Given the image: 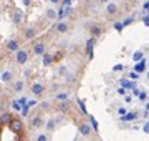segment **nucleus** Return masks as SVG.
<instances>
[{
    "mask_svg": "<svg viewBox=\"0 0 149 141\" xmlns=\"http://www.w3.org/2000/svg\"><path fill=\"white\" fill-rule=\"evenodd\" d=\"M18 101H20V105H22V106H23V105H27V98H25V96H23V98H20Z\"/></svg>",
    "mask_w": 149,
    "mask_h": 141,
    "instance_id": "nucleus-39",
    "label": "nucleus"
},
{
    "mask_svg": "<svg viewBox=\"0 0 149 141\" xmlns=\"http://www.w3.org/2000/svg\"><path fill=\"white\" fill-rule=\"evenodd\" d=\"M89 30H91V35H93L95 38H98L99 35L103 33V30H101V27H98V25H93V27L89 28Z\"/></svg>",
    "mask_w": 149,
    "mask_h": 141,
    "instance_id": "nucleus-10",
    "label": "nucleus"
},
{
    "mask_svg": "<svg viewBox=\"0 0 149 141\" xmlns=\"http://www.w3.org/2000/svg\"><path fill=\"white\" fill-rule=\"evenodd\" d=\"M51 3H58V2H61V0H50Z\"/></svg>",
    "mask_w": 149,
    "mask_h": 141,
    "instance_id": "nucleus-42",
    "label": "nucleus"
},
{
    "mask_svg": "<svg viewBox=\"0 0 149 141\" xmlns=\"http://www.w3.org/2000/svg\"><path fill=\"white\" fill-rule=\"evenodd\" d=\"M142 58H144V53H142V52H136V53L133 55V60H134V62H141Z\"/></svg>",
    "mask_w": 149,
    "mask_h": 141,
    "instance_id": "nucleus-19",
    "label": "nucleus"
},
{
    "mask_svg": "<svg viewBox=\"0 0 149 141\" xmlns=\"http://www.w3.org/2000/svg\"><path fill=\"white\" fill-rule=\"evenodd\" d=\"M121 86H124V88H128V90H134L136 86L133 81H129V80H121Z\"/></svg>",
    "mask_w": 149,
    "mask_h": 141,
    "instance_id": "nucleus-15",
    "label": "nucleus"
},
{
    "mask_svg": "<svg viewBox=\"0 0 149 141\" xmlns=\"http://www.w3.org/2000/svg\"><path fill=\"white\" fill-rule=\"evenodd\" d=\"M78 103H79V108H81V111L86 115V108H85V101L83 100H78Z\"/></svg>",
    "mask_w": 149,
    "mask_h": 141,
    "instance_id": "nucleus-31",
    "label": "nucleus"
},
{
    "mask_svg": "<svg viewBox=\"0 0 149 141\" xmlns=\"http://www.w3.org/2000/svg\"><path fill=\"white\" fill-rule=\"evenodd\" d=\"M55 126H56L55 120H48V123H47V130H48V131H53V130H55Z\"/></svg>",
    "mask_w": 149,
    "mask_h": 141,
    "instance_id": "nucleus-21",
    "label": "nucleus"
},
{
    "mask_svg": "<svg viewBox=\"0 0 149 141\" xmlns=\"http://www.w3.org/2000/svg\"><path fill=\"white\" fill-rule=\"evenodd\" d=\"M2 80H3V81H10V80H12V73H10V71H5V73L2 75Z\"/></svg>",
    "mask_w": 149,
    "mask_h": 141,
    "instance_id": "nucleus-26",
    "label": "nucleus"
},
{
    "mask_svg": "<svg viewBox=\"0 0 149 141\" xmlns=\"http://www.w3.org/2000/svg\"><path fill=\"white\" fill-rule=\"evenodd\" d=\"M28 111H30L28 103H27V105H23V106H22V116H27V115H28Z\"/></svg>",
    "mask_w": 149,
    "mask_h": 141,
    "instance_id": "nucleus-23",
    "label": "nucleus"
},
{
    "mask_svg": "<svg viewBox=\"0 0 149 141\" xmlns=\"http://www.w3.org/2000/svg\"><path fill=\"white\" fill-rule=\"evenodd\" d=\"M142 22H144L146 27H149V15H144V17H142Z\"/></svg>",
    "mask_w": 149,
    "mask_h": 141,
    "instance_id": "nucleus-33",
    "label": "nucleus"
},
{
    "mask_svg": "<svg viewBox=\"0 0 149 141\" xmlns=\"http://www.w3.org/2000/svg\"><path fill=\"white\" fill-rule=\"evenodd\" d=\"M113 70H114V71H121V70H123V65H114Z\"/></svg>",
    "mask_w": 149,
    "mask_h": 141,
    "instance_id": "nucleus-37",
    "label": "nucleus"
},
{
    "mask_svg": "<svg viewBox=\"0 0 149 141\" xmlns=\"http://www.w3.org/2000/svg\"><path fill=\"white\" fill-rule=\"evenodd\" d=\"M118 113L121 115V116H124V115H126V108H119V110H118Z\"/></svg>",
    "mask_w": 149,
    "mask_h": 141,
    "instance_id": "nucleus-36",
    "label": "nucleus"
},
{
    "mask_svg": "<svg viewBox=\"0 0 149 141\" xmlns=\"http://www.w3.org/2000/svg\"><path fill=\"white\" fill-rule=\"evenodd\" d=\"M95 43H96V38L95 37H91L88 42H86V55H88L89 60L93 58V47H95Z\"/></svg>",
    "mask_w": 149,
    "mask_h": 141,
    "instance_id": "nucleus-3",
    "label": "nucleus"
},
{
    "mask_svg": "<svg viewBox=\"0 0 149 141\" xmlns=\"http://www.w3.org/2000/svg\"><path fill=\"white\" fill-rule=\"evenodd\" d=\"M106 12H108L109 15H114V13L118 12V7H116V3H114V2H109L108 7H106Z\"/></svg>",
    "mask_w": 149,
    "mask_h": 141,
    "instance_id": "nucleus-9",
    "label": "nucleus"
},
{
    "mask_svg": "<svg viewBox=\"0 0 149 141\" xmlns=\"http://www.w3.org/2000/svg\"><path fill=\"white\" fill-rule=\"evenodd\" d=\"M23 90V81H15V85H13V91H22Z\"/></svg>",
    "mask_w": 149,
    "mask_h": 141,
    "instance_id": "nucleus-17",
    "label": "nucleus"
},
{
    "mask_svg": "<svg viewBox=\"0 0 149 141\" xmlns=\"http://www.w3.org/2000/svg\"><path fill=\"white\" fill-rule=\"evenodd\" d=\"M123 27H124V25H123V22H116V23H114V28H116L118 32H123Z\"/></svg>",
    "mask_w": 149,
    "mask_h": 141,
    "instance_id": "nucleus-30",
    "label": "nucleus"
},
{
    "mask_svg": "<svg viewBox=\"0 0 149 141\" xmlns=\"http://www.w3.org/2000/svg\"><path fill=\"white\" fill-rule=\"evenodd\" d=\"M10 131L13 133H22L23 131V121L18 120V118H12V121H10Z\"/></svg>",
    "mask_w": 149,
    "mask_h": 141,
    "instance_id": "nucleus-1",
    "label": "nucleus"
},
{
    "mask_svg": "<svg viewBox=\"0 0 149 141\" xmlns=\"http://www.w3.org/2000/svg\"><path fill=\"white\" fill-rule=\"evenodd\" d=\"M99 2H101V3H108L109 0H99Z\"/></svg>",
    "mask_w": 149,
    "mask_h": 141,
    "instance_id": "nucleus-44",
    "label": "nucleus"
},
{
    "mask_svg": "<svg viewBox=\"0 0 149 141\" xmlns=\"http://www.w3.org/2000/svg\"><path fill=\"white\" fill-rule=\"evenodd\" d=\"M13 22H15V23H20V22H22V13H20V12H15V15H13Z\"/></svg>",
    "mask_w": 149,
    "mask_h": 141,
    "instance_id": "nucleus-25",
    "label": "nucleus"
},
{
    "mask_svg": "<svg viewBox=\"0 0 149 141\" xmlns=\"http://www.w3.org/2000/svg\"><path fill=\"white\" fill-rule=\"evenodd\" d=\"M138 98L141 100V101H146V98H148V96H146V93L142 91V93H139V95H138Z\"/></svg>",
    "mask_w": 149,
    "mask_h": 141,
    "instance_id": "nucleus-32",
    "label": "nucleus"
},
{
    "mask_svg": "<svg viewBox=\"0 0 149 141\" xmlns=\"http://www.w3.org/2000/svg\"><path fill=\"white\" fill-rule=\"evenodd\" d=\"M35 35H37V32H35V28H28V30L25 32V37H27V38H33V37H35Z\"/></svg>",
    "mask_w": 149,
    "mask_h": 141,
    "instance_id": "nucleus-20",
    "label": "nucleus"
},
{
    "mask_svg": "<svg viewBox=\"0 0 149 141\" xmlns=\"http://www.w3.org/2000/svg\"><path fill=\"white\" fill-rule=\"evenodd\" d=\"M33 53H35V55H43V53H45V45H43V43L33 45Z\"/></svg>",
    "mask_w": 149,
    "mask_h": 141,
    "instance_id": "nucleus-6",
    "label": "nucleus"
},
{
    "mask_svg": "<svg viewBox=\"0 0 149 141\" xmlns=\"http://www.w3.org/2000/svg\"><path fill=\"white\" fill-rule=\"evenodd\" d=\"M43 90H45V88H43V85L41 83H33L32 85V93L35 95V96H40V95L43 93Z\"/></svg>",
    "mask_w": 149,
    "mask_h": 141,
    "instance_id": "nucleus-4",
    "label": "nucleus"
},
{
    "mask_svg": "<svg viewBox=\"0 0 149 141\" xmlns=\"http://www.w3.org/2000/svg\"><path fill=\"white\" fill-rule=\"evenodd\" d=\"M32 126H33V128H40V126H43V120H41L40 116H35V118L32 120Z\"/></svg>",
    "mask_w": 149,
    "mask_h": 141,
    "instance_id": "nucleus-12",
    "label": "nucleus"
},
{
    "mask_svg": "<svg viewBox=\"0 0 149 141\" xmlns=\"http://www.w3.org/2000/svg\"><path fill=\"white\" fill-rule=\"evenodd\" d=\"M10 121H12V115H9V113L0 116V124H10Z\"/></svg>",
    "mask_w": 149,
    "mask_h": 141,
    "instance_id": "nucleus-11",
    "label": "nucleus"
},
{
    "mask_svg": "<svg viewBox=\"0 0 149 141\" xmlns=\"http://www.w3.org/2000/svg\"><path fill=\"white\" fill-rule=\"evenodd\" d=\"M37 141H48V134H45V133H40L38 136H37Z\"/></svg>",
    "mask_w": 149,
    "mask_h": 141,
    "instance_id": "nucleus-24",
    "label": "nucleus"
},
{
    "mask_svg": "<svg viewBox=\"0 0 149 141\" xmlns=\"http://www.w3.org/2000/svg\"><path fill=\"white\" fill-rule=\"evenodd\" d=\"M13 110H15V111H22V105H20V101H13Z\"/></svg>",
    "mask_w": 149,
    "mask_h": 141,
    "instance_id": "nucleus-29",
    "label": "nucleus"
},
{
    "mask_svg": "<svg viewBox=\"0 0 149 141\" xmlns=\"http://www.w3.org/2000/svg\"><path fill=\"white\" fill-rule=\"evenodd\" d=\"M15 60H17L18 65H23V63H27V60H28V53H27L25 50H18V52L15 53Z\"/></svg>",
    "mask_w": 149,
    "mask_h": 141,
    "instance_id": "nucleus-2",
    "label": "nucleus"
},
{
    "mask_svg": "<svg viewBox=\"0 0 149 141\" xmlns=\"http://www.w3.org/2000/svg\"><path fill=\"white\" fill-rule=\"evenodd\" d=\"M56 100H58V101H66V100H68V93H65V91L58 93L56 95Z\"/></svg>",
    "mask_w": 149,
    "mask_h": 141,
    "instance_id": "nucleus-18",
    "label": "nucleus"
},
{
    "mask_svg": "<svg viewBox=\"0 0 149 141\" xmlns=\"http://www.w3.org/2000/svg\"><path fill=\"white\" fill-rule=\"evenodd\" d=\"M7 48H9L10 52H18V42L17 40H10L9 43H7Z\"/></svg>",
    "mask_w": 149,
    "mask_h": 141,
    "instance_id": "nucleus-8",
    "label": "nucleus"
},
{
    "mask_svg": "<svg viewBox=\"0 0 149 141\" xmlns=\"http://www.w3.org/2000/svg\"><path fill=\"white\" fill-rule=\"evenodd\" d=\"M79 133H81L83 136H89V134H91V126H88L86 123L79 124Z\"/></svg>",
    "mask_w": 149,
    "mask_h": 141,
    "instance_id": "nucleus-5",
    "label": "nucleus"
},
{
    "mask_svg": "<svg viewBox=\"0 0 149 141\" xmlns=\"http://www.w3.org/2000/svg\"><path fill=\"white\" fill-rule=\"evenodd\" d=\"M23 3H25V5H30V0H23Z\"/></svg>",
    "mask_w": 149,
    "mask_h": 141,
    "instance_id": "nucleus-43",
    "label": "nucleus"
},
{
    "mask_svg": "<svg viewBox=\"0 0 149 141\" xmlns=\"http://www.w3.org/2000/svg\"><path fill=\"white\" fill-rule=\"evenodd\" d=\"M89 123H91V128H93L95 131H98V121H96L93 116H89Z\"/></svg>",
    "mask_w": 149,
    "mask_h": 141,
    "instance_id": "nucleus-22",
    "label": "nucleus"
},
{
    "mask_svg": "<svg viewBox=\"0 0 149 141\" xmlns=\"http://www.w3.org/2000/svg\"><path fill=\"white\" fill-rule=\"evenodd\" d=\"M70 3H71V0H61V5L63 7H70Z\"/></svg>",
    "mask_w": 149,
    "mask_h": 141,
    "instance_id": "nucleus-35",
    "label": "nucleus"
},
{
    "mask_svg": "<svg viewBox=\"0 0 149 141\" xmlns=\"http://www.w3.org/2000/svg\"><path fill=\"white\" fill-rule=\"evenodd\" d=\"M0 140H2V128H0Z\"/></svg>",
    "mask_w": 149,
    "mask_h": 141,
    "instance_id": "nucleus-45",
    "label": "nucleus"
},
{
    "mask_svg": "<svg viewBox=\"0 0 149 141\" xmlns=\"http://www.w3.org/2000/svg\"><path fill=\"white\" fill-rule=\"evenodd\" d=\"M148 80H149V73H148Z\"/></svg>",
    "mask_w": 149,
    "mask_h": 141,
    "instance_id": "nucleus-46",
    "label": "nucleus"
},
{
    "mask_svg": "<svg viewBox=\"0 0 149 141\" xmlns=\"http://www.w3.org/2000/svg\"><path fill=\"white\" fill-rule=\"evenodd\" d=\"M142 9H144V10H149V0H146V2L142 3Z\"/></svg>",
    "mask_w": 149,
    "mask_h": 141,
    "instance_id": "nucleus-38",
    "label": "nucleus"
},
{
    "mask_svg": "<svg viewBox=\"0 0 149 141\" xmlns=\"http://www.w3.org/2000/svg\"><path fill=\"white\" fill-rule=\"evenodd\" d=\"M144 70H146V62H144V60L138 62V63H136V66H134V71H136V73H142Z\"/></svg>",
    "mask_w": 149,
    "mask_h": 141,
    "instance_id": "nucleus-7",
    "label": "nucleus"
},
{
    "mask_svg": "<svg viewBox=\"0 0 149 141\" xmlns=\"http://www.w3.org/2000/svg\"><path fill=\"white\" fill-rule=\"evenodd\" d=\"M48 106H50V105L47 103V101H45V103H41V108H43V110H48Z\"/></svg>",
    "mask_w": 149,
    "mask_h": 141,
    "instance_id": "nucleus-40",
    "label": "nucleus"
},
{
    "mask_svg": "<svg viewBox=\"0 0 149 141\" xmlns=\"http://www.w3.org/2000/svg\"><path fill=\"white\" fill-rule=\"evenodd\" d=\"M56 30H58L60 33H65V32L68 30V25H66L65 22H60L58 25H56Z\"/></svg>",
    "mask_w": 149,
    "mask_h": 141,
    "instance_id": "nucleus-16",
    "label": "nucleus"
},
{
    "mask_svg": "<svg viewBox=\"0 0 149 141\" xmlns=\"http://www.w3.org/2000/svg\"><path fill=\"white\" fill-rule=\"evenodd\" d=\"M136 118H138L136 113H128V115H124V116L121 118V121H133V120H136Z\"/></svg>",
    "mask_w": 149,
    "mask_h": 141,
    "instance_id": "nucleus-13",
    "label": "nucleus"
},
{
    "mask_svg": "<svg viewBox=\"0 0 149 141\" xmlns=\"http://www.w3.org/2000/svg\"><path fill=\"white\" fill-rule=\"evenodd\" d=\"M133 22H134V19H133V17H129V19H124V20H123V25H124V27H128V25H131Z\"/></svg>",
    "mask_w": 149,
    "mask_h": 141,
    "instance_id": "nucleus-28",
    "label": "nucleus"
},
{
    "mask_svg": "<svg viewBox=\"0 0 149 141\" xmlns=\"http://www.w3.org/2000/svg\"><path fill=\"white\" fill-rule=\"evenodd\" d=\"M73 78H75V76L71 75V73H70V75H66V80H68V81H73Z\"/></svg>",
    "mask_w": 149,
    "mask_h": 141,
    "instance_id": "nucleus-41",
    "label": "nucleus"
},
{
    "mask_svg": "<svg viewBox=\"0 0 149 141\" xmlns=\"http://www.w3.org/2000/svg\"><path fill=\"white\" fill-rule=\"evenodd\" d=\"M47 17L48 19H56V12L55 10H47Z\"/></svg>",
    "mask_w": 149,
    "mask_h": 141,
    "instance_id": "nucleus-27",
    "label": "nucleus"
},
{
    "mask_svg": "<svg viewBox=\"0 0 149 141\" xmlns=\"http://www.w3.org/2000/svg\"><path fill=\"white\" fill-rule=\"evenodd\" d=\"M142 130H144V133H148V134H149V121H146V123H144Z\"/></svg>",
    "mask_w": 149,
    "mask_h": 141,
    "instance_id": "nucleus-34",
    "label": "nucleus"
},
{
    "mask_svg": "<svg viewBox=\"0 0 149 141\" xmlns=\"http://www.w3.org/2000/svg\"><path fill=\"white\" fill-rule=\"evenodd\" d=\"M51 63H53V56L48 55V53H43V65L48 66V65H51Z\"/></svg>",
    "mask_w": 149,
    "mask_h": 141,
    "instance_id": "nucleus-14",
    "label": "nucleus"
}]
</instances>
